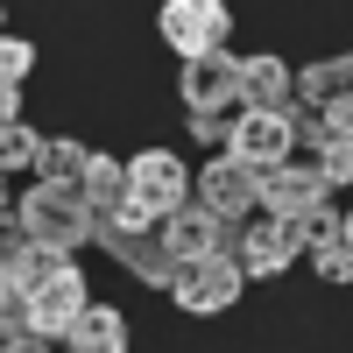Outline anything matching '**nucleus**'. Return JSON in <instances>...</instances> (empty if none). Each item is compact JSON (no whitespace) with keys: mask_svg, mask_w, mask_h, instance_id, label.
I'll use <instances>...</instances> for the list:
<instances>
[{"mask_svg":"<svg viewBox=\"0 0 353 353\" xmlns=\"http://www.w3.org/2000/svg\"><path fill=\"white\" fill-rule=\"evenodd\" d=\"M318 113H325L332 141H353V99H339V106H318Z\"/></svg>","mask_w":353,"mask_h":353,"instance_id":"obj_25","label":"nucleus"},{"mask_svg":"<svg viewBox=\"0 0 353 353\" xmlns=\"http://www.w3.org/2000/svg\"><path fill=\"white\" fill-rule=\"evenodd\" d=\"M198 205L219 212L226 226H248V212L261 205V170H248L241 156H212L198 170Z\"/></svg>","mask_w":353,"mask_h":353,"instance_id":"obj_4","label":"nucleus"},{"mask_svg":"<svg viewBox=\"0 0 353 353\" xmlns=\"http://www.w3.org/2000/svg\"><path fill=\"white\" fill-rule=\"evenodd\" d=\"M156 233L176 248V261H205V254H219V241H226V219H219V212H205V205L191 198L184 212H170Z\"/></svg>","mask_w":353,"mask_h":353,"instance_id":"obj_12","label":"nucleus"},{"mask_svg":"<svg viewBox=\"0 0 353 353\" xmlns=\"http://www.w3.org/2000/svg\"><path fill=\"white\" fill-rule=\"evenodd\" d=\"M64 346H71V353H128V318L113 311V304H92V311L71 325Z\"/></svg>","mask_w":353,"mask_h":353,"instance_id":"obj_18","label":"nucleus"},{"mask_svg":"<svg viewBox=\"0 0 353 353\" xmlns=\"http://www.w3.org/2000/svg\"><path fill=\"white\" fill-rule=\"evenodd\" d=\"M8 353H50V339H43V332H14Z\"/></svg>","mask_w":353,"mask_h":353,"instance_id":"obj_26","label":"nucleus"},{"mask_svg":"<svg viewBox=\"0 0 353 353\" xmlns=\"http://www.w3.org/2000/svg\"><path fill=\"white\" fill-rule=\"evenodd\" d=\"M36 156H43L36 134H28L21 121H0V163H8V170H36Z\"/></svg>","mask_w":353,"mask_h":353,"instance_id":"obj_20","label":"nucleus"},{"mask_svg":"<svg viewBox=\"0 0 353 353\" xmlns=\"http://www.w3.org/2000/svg\"><path fill=\"white\" fill-rule=\"evenodd\" d=\"M85 205H92V212H128L134 205V170L113 163V156H92V170H85Z\"/></svg>","mask_w":353,"mask_h":353,"instance_id":"obj_17","label":"nucleus"},{"mask_svg":"<svg viewBox=\"0 0 353 353\" xmlns=\"http://www.w3.org/2000/svg\"><path fill=\"white\" fill-rule=\"evenodd\" d=\"M297 248H304V254L346 248V212H332V205H318V212H304V219H297Z\"/></svg>","mask_w":353,"mask_h":353,"instance_id":"obj_19","label":"nucleus"},{"mask_svg":"<svg viewBox=\"0 0 353 353\" xmlns=\"http://www.w3.org/2000/svg\"><path fill=\"white\" fill-rule=\"evenodd\" d=\"M318 170H325V184H353V141H332V149H318Z\"/></svg>","mask_w":353,"mask_h":353,"instance_id":"obj_23","label":"nucleus"},{"mask_svg":"<svg viewBox=\"0 0 353 353\" xmlns=\"http://www.w3.org/2000/svg\"><path fill=\"white\" fill-rule=\"evenodd\" d=\"M57 276H71V254L57 248H36V241H14L8 233V269H0V283H21V290H43Z\"/></svg>","mask_w":353,"mask_h":353,"instance_id":"obj_15","label":"nucleus"},{"mask_svg":"<svg viewBox=\"0 0 353 353\" xmlns=\"http://www.w3.org/2000/svg\"><path fill=\"white\" fill-rule=\"evenodd\" d=\"M346 248H353V212H346Z\"/></svg>","mask_w":353,"mask_h":353,"instance_id":"obj_28","label":"nucleus"},{"mask_svg":"<svg viewBox=\"0 0 353 353\" xmlns=\"http://www.w3.org/2000/svg\"><path fill=\"white\" fill-rule=\"evenodd\" d=\"M85 311H92V304H85V276L78 269L57 276V283H43V290H28V318H36L43 339H71V325Z\"/></svg>","mask_w":353,"mask_h":353,"instance_id":"obj_10","label":"nucleus"},{"mask_svg":"<svg viewBox=\"0 0 353 353\" xmlns=\"http://www.w3.org/2000/svg\"><path fill=\"white\" fill-rule=\"evenodd\" d=\"M113 261H121L134 283H149V290H170V283H176V269H184V261H176V248L163 241V233H134V241L113 254Z\"/></svg>","mask_w":353,"mask_h":353,"instance_id":"obj_13","label":"nucleus"},{"mask_svg":"<svg viewBox=\"0 0 353 353\" xmlns=\"http://www.w3.org/2000/svg\"><path fill=\"white\" fill-rule=\"evenodd\" d=\"M325 170H318V163H297V156H290V163H276V170H261V212H269V219H283V226H297L304 212H318V205H325Z\"/></svg>","mask_w":353,"mask_h":353,"instance_id":"obj_5","label":"nucleus"},{"mask_svg":"<svg viewBox=\"0 0 353 353\" xmlns=\"http://www.w3.org/2000/svg\"><path fill=\"white\" fill-rule=\"evenodd\" d=\"M85 170H92V149L71 134H50L43 156H36V184H57V191H78L85 198Z\"/></svg>","mask_w":353,"mask_h":353,"instance_id":"obj_14","label":"nucleus"},{"mask_svg":"<svg viewBox=\"0 0 353 353\" xmlns=\"http://www.w3.org/2000/svg\"><path fill=\"white\" fill-rule=\"evenodd\" d=\"M128 170H134V198L149 205L156 219L184 212V205H191V191H198V176H184V156H170V149H141Z\"/></svg>","mask_w":353,"mask_h":353,"instance_id":"obj_7","label":"nucleus"},{"mask_svg":"<svg viewBox=\"0 0 353 353\" xmlns=\"http://www.w3.org/2000/svg\"><path fill=\"white\" fill-rule=\"evenodd\" d=\"M241 283H248V269H241V261H226V254H205V261H184V269H176L170 297L184 304L191 318H219L233 297H241Z\"/></svg>","mask_w":353,"mask_h":353,"instance_id":"obj_3","label":"nucleus"},{"mask_svg":"<svg viewBox=\"0 0 353 353\" xmlns=\"http://www.w3.org/2000/svg\"><path fill=\"white\" fill-rule=\"evenodd\" d=\"M191 134H198V141H226L233 128H226V121H191Z\"/></svg>","mask_w":353,"mask_h":353,"instance_id":"obj_27","label":"nucleus"},{"mask_svg":"<svg viewBox=\"0 0 353 353\" xmlns=\"http://www.w3.org/2000/svg\"><path fill=\"white\" fill-rule=\"evenodd\" d=\"M28 64H36V43H21V36H8V43H0V85H14V92H21Z\"/></svg>","mask_w":353,"mask_h":353,"instance_id":"obj_22","label":"nucleus"},{"mask_svg":"<svg viewBox=\"0 0 353 353\" xmlns=\"http://www.w3.org/2000/svg\"><path fill=\"white\" fill-rule=\"evenodd\" d=\"M176 92H184L191 121H226V106H241V57H191L184 71H176Z\"/></svg>","mask_w":353,"mask_h":353,"instance_id":"obj_2","label":"nucleus"},{"mask_svg":"<svg viewBox=\"0 0 353 353\" xmlns=\"http://www.w3.org/2000/svg\"><path fill=\"white\" fill-rule=\"evenodd\" d=\"M241 106L248 113H283V106H297V71L283 64V57H241Z\"/></svg>","mask_w":353,"mask_h":353,"instance_id":"obj_9","label":"nucleus"},{"mask_svg":"<svg viewBox=\"0 0 353 353\" xmlns=\"http://www.w3.org/2000/svg\"><path fill=\"white\" fill-rule=\"evenodd\" d=\"M283 113H290V134H297L304 149H332V128H325V113H318V106L297 99V106H283Z\"/></svg>","mask_w":353,"mask_h":353,"instance_id":"obj_21","label":"nucleus"},{"mask_svg":"<svg viewBox=\"0 0 353 353\" xmlns=\"http://www.w3.org/2000/svg\"><path fill=\"white\" fill-rule=\"evenodd\" d=\"M226 28H233V14L219 8V0H170V8H163V43L184 57V64L226 50Z\"/></svg>","mask_w":353,"mask_h":353,"instance_id":"obj_6","label":"nucleus"},{"mask_svg":"<svg viewBox=\"0 0 353 353\" xmlns=\"http://www.w3.org/2000/svg\"><path fill=\"white\" fill-rule=\"evenodd\" d=\"M297 226H283V219H248L241 226V269L248 276H283L290 261H297Z\"/></svg>","mask_w":353,"mask_h":353,"instance_id":"obj_11","label":"nucleus"},{"mask_svg":"<svg viewBox=\"0 0 353 353\" xmlns=\"http://www.w3.org/2000/svg\"><path fill=\"white\" fill-rule=\"evenodd\" d=\"M297 99L304 106H339L353 99V57H318V64L297 71Z\"/></svg>","mask_w":353,"mask_h":353,"instance_id":"obj_16","label":"nucleus"},{"mask_svg":"<svg viewBox=\"0 0 353 353\" xmlns=\"http://www.w3.org/2000/svg\"><path fill=\"white\" fill-rule=\"evenodd\" d=\"M21 241H36V248H57V254H71L78 241H92V205H85L78 191H57V184H28L21 191Z\"/></svg>","mask_w":353,"mask_h":353,"instance_id":"obj_1","label":"nucleus"},{"mask_svg":"<svg viewBox=\"0 0 353 353\" xmlns=\"http://www.w3.org/2000/svg\"><path fill=\"white\" fill-rule=\"evenodd\" d=\"M226 156H241L248 170H276L297 156V134H290V113H248L241 106V128L226 134Z\"/></svg>","mask_w":353,"mask_h":353,"instance_id":"obj_8","label":"nucleus"},{"mask_svg":"<svg viewBox=\"0 0 353 353\" xmlns=\"http://www.w3.org/2000/svg\"><path fill=\"white\" fill-rule=\"evenodd\" d=\"M311 261H318L325 283H353V248H325V254H311Z\"/></svg>","mask_w":353,"mask_h":353,"instance_id":"obj_24","label":"nucleus"}]
</instances>
